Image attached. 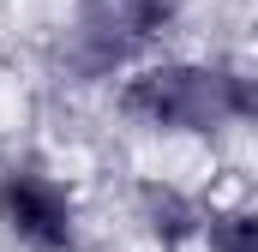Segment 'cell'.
<instances>
[{
    "instance_id": "cell-3",
    "label": "cell",
    "mask_w": 258,
    "mask_h": 252,
    "mask_svg": "<svg viewBox=\"0 0 258 252\" xmlns=\"http://www.w3.org/2000/svg\"><path fill=\"white\" fill-rule=\"evenodd\" d=\"M120 210H126V228L138 234L144 252H192L198 228H204V210H210V192L180 180V174H132L120 192Z\"/></svg>"
},
{
    "instance_id": "cell-1",
    "label": "cell",
    "mask_w": 258,
    "mask_h": 252,
    "mask_svg": "<svg viewBox=\"0 0 258 252\" xmlns=\"http://www.w3.org/2000/svg\"><path fill=\"white\" fill-rule=\"evenodd\" d=\"M108 108L138 138L210 150L234 138V54L162 48L108 90Z\"/></svg>"
},
{
    "instance_id": "cell-5",
    "label": "cell",
    "mask_w": 258,
    "mask_h": 252,
    "mask_svg": "<svg viewBox=\"0 0 258 252\" xmlns=\"http://www.w3.org/2000/svg\"><path fill=\"white\" fill-rule=\"evenodd\" d=\"M78 252H126V246H114L108 234H90V240H84V246H78Z\"/></svg>"
},
{
    "instance_id": "cell-4",
    "label": "cell",
    "mask_w": 258,
    "mask_h": 252,
    "mask_svg": "<svg viewBox=\"0 0 258 252\" xmlns=\"http://www.w3.org/2000/svg\"><path fill=\"white\" fill-rule=\"evenodd\" d=\"M192 252H258V198H210Z\"/></svg>"
},
{
    "instance_id": "cell-2",
    "label": "cell",
    "mask_w": 258,
    "mask_h": 252,
    "mask_svg": "<svg viewBox=\"0 0 258 252\" xmlns=\"http://www.w3.org/2000/svg\"><path fill=\"white\" fill-rule=\"evenodd\" d=\"M84 180L42 144L0 156V240L12 252H78L90 240Z\"/></svg>"
}]
</instances>
